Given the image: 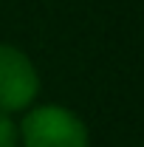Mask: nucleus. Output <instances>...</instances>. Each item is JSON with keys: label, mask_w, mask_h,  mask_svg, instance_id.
<instances>
[{"label": "nucleus", "mask_w": 144, "mask_h": 147, "mask_svg": "<svg viewBox=\"0 0 144 147\" xmlns=\"http://www.w3.org/2000/svg\"><path fill=\"white\" fill-rule=\"evenodd\" d=\"M37 91L40 79L31 59L11 45H0V110L11 113L28 108Z\"/></svg>", "instance_id": "nucleus-2"}, {"label": "nucleus", "mask_w": 144, "mask_h": 147, "mask_svg": "<svg viewBox=\"0 0 144 147\" xmlns=\"http://www.w3.org/2000/svg\"><path fill=\"white\" fill-rule=\"evenodd\" d=\"M17 136L20 130L9 119V113H0V147H17Z\"/></svg>", "instance_id": "nucleus-3"}, {"label": "nucleus", "mask_w": 144, "mask_h": 147, "mask_svg": "<svg viewBox=\"0 0 144 147\" xmlns=\"http://www.w3.org/2000/svg\"><path fill=\"white\" fill-rule=\"evenodd\" d=\"M26 147H88V130L71 110L59 105L34 108L20 125Z\"/></svg>", "instance_id": "nucleus-1"}]
</instances>
